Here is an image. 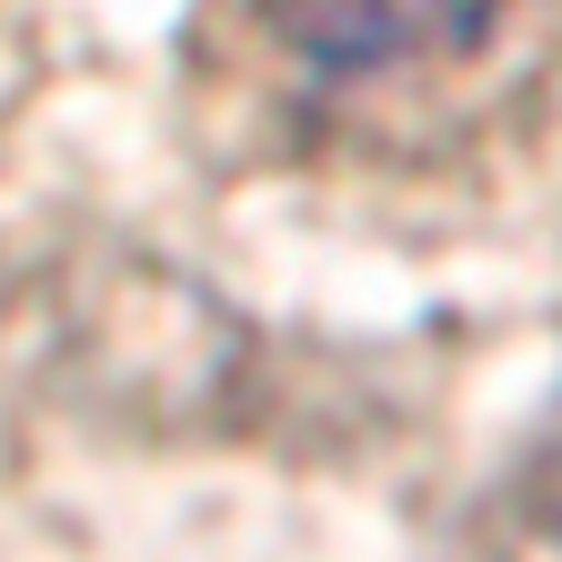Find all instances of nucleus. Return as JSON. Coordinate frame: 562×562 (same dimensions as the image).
<instances>
[{
	"label": "nucleus",
	"instance_id": "1",
	"mask_svg": "<svg viewBox=\"0 0 562 562\" xmlns=\"http://www.w3.org/2000/svg\"><path fill=\"white\" fill-rule=\"evenodd\" d=\"M513 0H251V21L292 50L302 70H422V60H462L492 41Z\"/></svg>",
	"mask_w": 562,
	"mask_h": 562
},
{
	"label": "nucleus",
	"instance_id": "2",
	"mask_svg": "<svg viewBox=\"0 0 562 562\" xmlns=\"http://www.w3.org/2000/svg\"><path fill=\"white\" fill-rule=\"evenodd\" d=\"M472 562H562V442L503 492V513H492Z\"/></svg>",
	"mask_w": 562,
	"mask_h": 562
}]
</instances>
